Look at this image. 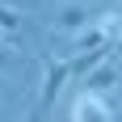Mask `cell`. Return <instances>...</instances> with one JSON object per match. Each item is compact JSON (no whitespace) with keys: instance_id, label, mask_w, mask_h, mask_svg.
Returning a JSON list of instances; mask_svg holds the SVG:
<instances>
[{"instance_id":"obj_1","label":"cell","mask_w":122,"mask_h":122,"mask_svg":"<svg viewBox=\"0 0 122 122\" xmlns=\"http://www.w3.org/2000/svg\"><path fill=\"white\" fill-rule=\"evenodd\" d=\"M42 67H46V80H42V93H38L34 105L51 110L55 97H59V88L67 84V76H72V59H55V55H42Z\"/></svg>"},{"instance_id":"obj_2","label":"cell","mask_w":122,"mask_h":122,"mask_svg":"<svg viewBox=\"0 0 122 122\" xmlns=\"http://www.w3.org/2000/svg\"><path fill=\"white\" fill-rule=\"evenodd\" d=\"M72 122H114L110 101L101 97V93H93V88H84V93L72 101Z\"/></svg>"},{"instance_id":"obj_3","label":"cell","mask_w":122,"mask_h":122,"mask_svg":"<svg viewBox=\"0 0 122 122\" xmlns=\"http://www.w3.org/2000/svg\"><path fill=\"white\" fill-rule=\"evenodd\" d=\"M88 25H97V17L84 4H76V0H63L55 9V30H63V34H84Z\"/></svg>"},{"instance_id":"obj_4","label":"cell","mask_w":122,"mask_h":122,"mask_svg":"<svg viewBox=\"0 0 122 122\" xmlns=\"http://www.w3.org/2000/svg\"><path fill=\"white\" fill-rule=\"evenodd\" d=\"M84 80H88V88H93V93H101V97H105V93L118 84V67H114V63H97Z\"/></svg>"},{"instance_id":"obj_5","label":"cell","mask_w":122,"mask_h":122,"mask_svg":"<svg viewBox=\"0 0 122 122\" xmlns=\"http://www.w3.org/2000/svg\"><path fill=\"white\" fill-rule=\"evenodd\" d=\"M105 51H110V42L105 46H93V51H84L80 59H72V76H88L97 63H105Z\"/></svg>"},{"instance_id":"obj_6","label":"cell","mask_w":122,"mask_h":122,"mask_svg":"<svg viewBox=\"0 0 122 122\" xmlns=\"http://www.w3.org/2000/svg\"><path fill=\"white\" fill-rule=\"evenodd\" d=\"M93 46H105V34L97 25H88L84 34H72V51H93Z\"/></svg>"},{"instance_id":"obj_7","label":"cell","mask_w":122,"mask_h":122,"mask_svg":"<svg viewBox=\"0 0 122 122\" xmlns=\"http://www.w3.org/2000/svg\"><path fill=\"white\" fill-rule=\"evenodd\" d=\"M97 30L105 34V42H118V38H122V13H101V17H97Z\"/></svg>"},{"instance_id":"obj_8","label":"cell","mask_w":122,"mask_h":122,"mask_svg":"<svg viewBox=\"0 0 122 122\" xmlns=\"http://www.w3.org/2000/svg\"><path fill=\"white\" fill-rule=\"evenodd\" d=\"M17 25H21V13L9 9V4H0V34H13Z\"/></svg>"},{"instance_id":"obj_9","label":"cell","mask_w":122,"mask_h":122,"mask_svg":"<svg viewBox=\"0 0 122 122\" xmlns=\"http://www.w3.org/2000/svg\"><path fill=\"white\" fill-rule=\"evenodd\" d=\"M13 51H17V46H13V42H4V38H0V72H4V67H9V63H13Z\"/></svg>"},{"instance_id":"obj_10","label":"cell","mask_w":122,"mask_h":122,"mask_svg":"<svg viewBox=\"0 0 122 122\" xmlns=\"http://www.w3.org/2000/svg\"><path fill=\"white\" fill-rule=\"evenodd\" d=\"M25 122H46V110H42V105H34V110L25 114Z\"/></svg>"},{"instance_id":"obj_11","label":"cell","mask_w":122,"mask_h":122,"mask_svg":"<svg viewBox=\"0 0 122 122\" xmlns=\"http://www.w3.org/2000/svg\"><path fill=\"white\" fill-rule=\"evenodd\" d=\"M114 51H118V55H122V38H118V42H114Z\"/></svg>"}]
</instances>
